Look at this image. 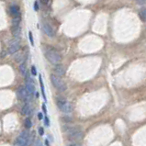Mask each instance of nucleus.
<instances>
[{
    "label": "nucleus",
    "mask_w": 146,
    "mask_h": 146,
    "mask_svg": "<svg viewBox=\"0 0 146 146\" xmlns=\"http://www.w3.org/2000/svg\"><path fill=\"white\" fill-rule=\"evenodd\" d=\"M44 55L46 57V59L51 62L52 64H54V65L59 64L62 61L61 54L53 48H50V47L46 48V50H45V52H44Z\"/></svg>",
    "instance_id": "1"
},
{
    "label": "nucleus",
    "mask_w": 146,
    "mask_h": 146,
    "mask_svg": "<svg viewBox=\"0 0 146 146\" xmlns=\"http://www.w3.org/2000/svg\"><path fill=\"white\" fill-rule=\"evenodd\" d=\"M65 132L67 133V136L69 137V139L74 140V141H79L83 139L84 133L79 129L78 127H67L65 128Z\"/></svg>",
    "instance_id": "2"
},
{
    "label": "nucleus",
    "mask_w": 146,
    "mask_h": 146,
    "mask_svg": "<svg viewBox=\"0 0 146 146\" xmlns=\"http://www.w3.org/2000/svg\"><path fill=\"white\" fill-rule=\"evenodd\" d=\"M51 82L52 86L55 87V88L60 91V92H64L66 90V85L65 83L62 81V79L60 76H57L56 74H51Z\"/></svg>",
    "instance_id": "3"
},
{
    "label": "nucleus",
    "mask_w": 146,
    "mask_h": 146,
    "mask_svg": "<svg viewBox=\"0 0 146 146\" xmlns=\"http://www.w3.org/2000/svg\"><path fill=\"white\" fill-rule=\"evenodd\" d=\"M30 143V134L27 131H23L15 140V146H28Z\"/></svg>",
    "instance_id": "4"
},
{
    "label": "nucleus",
    "mask_w": 146,
    "mask_h": 146,
    "mask_svg": "<svg viewBox=\"0 0 146 146\" xmlns=\"http://www.w3.org/2000/svg\"><path fill=\"white\" fill-rule=\"evenodd\" d=\"M56 104H57V107L59 108V110L64 112V113H71L73 111V107L72 105L67 102L64 98H58L56 99Z\"/></svg>",
    "instance_id": "5"
},
{
    "label": "nucleus",
    "mask_w": 146,
    "mask_h": 146,
    "mask_svg": "<svg viewBox=\"0 0 146 146\" xmlns=\"http://www.w3.org/2000/svg\"><path fill=\"white\" fill-rule=\"evenodd\" d=\"M17 95H18V98L25 103H29L32 100V96L29 94V92L27 91L25 86H20L18 89Z\"/></svg>",
    "instance_id": "6"
},
{
    "label": "nucleus",
    "mask_w": 146,
    "mask_h": 146,
    "mask_svg": "<svg viewBox=\"0 0 146 146\" xmlns=\"http://www.w3.org/2000/svg\"><path fill=\"white\" fill-rule=\"evenodd\" d=\"M20 50V44H19V38H17L13 40L10 41L9 47L7 50V53L9 54H14L16 52H18Z\"/></svg>",
    "instance_id": "7"
},
{
    "label": "nucleus",
    "mask_w": 146,
    "mask_h": 146,
    "mask_svg": "<svg viewBox=\"0 0 146 146\" xmlns=\"http://www.w3.org/2000/svg\"><path fill=\"white\" fill-rule=\"evenodd\" d=\"M25 87H26L29 94L31 95L33 97V95L35 93V86L33 84V81L31 80V78L29 76L28 74H26V86H25Z\"/></svg>",
    "instance_id": "8"
},
{
    "label": "nucleus",
    "mask_w": 146,
    "mask_h": 146,
    "mask_svg": "<svg viewBox=\"0 0 146 146\" xmlns=\"http://www.w3.org/2000/svg\"><path fill=\"white\" fill-rule=\"evenodd\" d=\"M42 30H43L45 34H46L47 36H49V37H54V35H55V31H54V30L52 28L51 25H50L49 23H47V22L43 23Z\"/></svg>",
    "instance_id": "9"
},
{
    "label": "nucleus",
    "mask_w": 146,
    "mask_h": 146,
    "mask_svg": "<svg viewBox=\"0 0 146 146\" xmlns=\"http://www.w3.org/2000/svg\"><path fill=\"white\" fill-rule=\"evenodd\" d=\"M54 73L57 76H64L65 74V67L62 64H56L54 67Z\"/></svg>",
    "instance_id": "10"
},
{
    "label": "nucleus",
    "mask_w": 146,
    "mask_h": 146,
    "mask_svg": "<svg viewBox=\"0 0 146 146\" xmlns=\"http://www.w3.org/2000/svg\"><path fill=\"white\" fill-rule=\"evenodd\" d=\"M9 14L12 18H19V17H20V11L19 7H17L15 5L11 6L9 7Z\"/></svg>",
    "instance_id": "11"
},
{
    "label": "nucleus",
    "mask_w": 146,
    "mask_h": 146,
    "mask_svg": "<svg viewBox=\"0 0 146 146\" xmlns=\"http://www.w3.org/2000/svg\"><path fill=\"white\" fill-rule=\"evenodd\" d=\"M31 112V107L29 103H26L21 108V113L24 116H29Z\"/></svg>",
    "instance_id": "12"
},
{
    "label": "nucleus",
    "mask_w": 146,
    "mask_h": 146,
    "mask_svg": "<svg viewBox=\"0 0 146 146\" xmlns=\"http://www.w3.org/2000/svg\"><path fill=\"white\" fill-rule=\"evenodd\" d=\"M12 34L16 38H19L20 35V27L19 26H12Z\"/></svg>",
    "instance_id": "13"
},
{
    "label": "nucleus",
    "mask_w": 146,
    "mask_h": 146,
    "mask_svg": "<svg viewBox=\"0 0 146 146\" xmlns=\"http://www.w3.org/2000/svg\"><path fill=\"white\" fill-rule=\"evenodd\" d=\"M139 17L143 22H146V7L141 8L139 11Z\"/></svg>",
    "instance_id": "14"
},
{
    "label": "nucleus",
    "mask_w": 146,
    "mask_h": 146,
    "mask_svg": "<svg viewBox=\"0 0 146 146\" xmlns=\"http://www.w3.org/2000/svg\"><path fill=\"white\" fill-rule=\"evenodd\" d=\"M19 72L24 76H26V74H28V72H27V66H26V64H25V62H22V64L19 65Z\"/></svg>",
    "instance_id": "15"
},
{
    "label": "nucleus",
    "mask_w": 146,
    "mask_h": 146,
    "mask_svg": "<svg viewBox=\"0 0 146 146\" xmlns=\"http://www.w3.org/2000/svg\"><path fill=\"white\" fill-rule=\"evenodd\" d=\"M40 83L41 94H42L43 99H44V100H46V95H45V91H44V86H43V82H42V78H41V76H40Z\"/></svg>",
    "instance_id": "16"
},
{
    "label": "nucleus",
    "mask_w": 146,
    "mask_h": 146,
    "mask_svg": "<svg viewBox=\"0 0 146 146\" xmlns=\"http://www.w3.org/2000/svg\"><path fill=\"white\" fill-rule=\"evenodd\" d=\"M15 60H16V62H22L24 60L23 53H21V52H18V53H17V55L15 56Z\"/></svg>",
    "instance_id": "17"
},
{
    "label": "nucleus",
    "mask_w": 146,
    "mask_h": 146,
    "mask_svg": "<svg viewBox=\"0 0 146 146\" xmlns=\"http://www.w3.org/2000/svg\"><path fill=\"white\" fill-rule=\"evenodd\" d=\"M20 20H21L20 17H19V18H13V19H12V26H19Z\"/></svg>",
    "instance_id": "18"
},
{
    "label": "nucleus",
    "mask_w": 146,
    "mask_h": 146,
    "mask_svg": "<svg viewBox=\"0 0 146 146\" xmlns=\"http://www.w3.org/2000/svg\"><path fill=\"white\" fill-rule=\"evenodd\" d=\"M24 124H25V127H26L27 129H31V126H32V122H31V119H26V120H25V122H24Z\"/></svg>",
    "instance_id": "19"
},
{
    "label": "nucleus",
    "mask_w": 146,
    "mask_h": 146,
    "mask_svg": "<svg viewBox=\"0 0 146 146\" xmlns=\"http://www.w3.org/2000/svg\"><path fill=\"white\" fill-rule=\"evenodd\" d=\"M29 39H30V42L31 43L32 46H34V40H33V36H32L31 31L29 32Z\"/></svg>",
    "instance_id": "20"
},
{
    "label": "nucleus",
    "mask_w": 146,
    "mask_h": 146,
    "mask_svg": "<svg viewBox=\"0 0 146 146\" xmlns=\"http://www.w3.org/2000/svg\"><path fill=\"white\" fill-rule=\"evenodd\" d=\"M135 1L138 5H145L146 4V0H135Z\"/></svg>",
    "instance_id": "21"
},
{
    "label": "nucleus",
    "mask_w": 146,
    "mask_h": 146,
    "mask_svg": "<svg viewBox=\"0 0 146 146\" xmlns=\"http://www.w3.org/2000/svg\"><path fill=\"white\" fill-rule=\"evenodd\" d=\"M32 146H42V143H41V141L40 140H38V141H36L34 143H33Z\"/></svg>",
    "instance_id": "22"
},
{
    "label": "nucleus",
    "mask_w": 146,
    "mask_h": 146,
    "mask_svg": "<svg viewBox=\"0 0 146 146\" xmlns=\"http://www.w3.org/2000/svg\"><path fill=\"white\" fill-rule=\"evenodd\" d=\"M39 3H38V1H35L34 2V10L35 11H38L39 10Z\"/></svg>",
    "instance_id": "23"
},
{
    "label": "nucleus",
    "mask_w": 146,
    "mask_h": 146,
    "mask_svg": "<svg viewBox=\"0 0 146 146\" xmlns=\"http://www.w3.org/2000/svg\"><path fill=\"white\" fill-rule=\"evenodd\" d=\"M44 124L46 125L47 127H48V126H50V121H49V119H48V117H47V116L44 118Z\"/></svg>",
    "instance_id": "24"
},
{
    "label": "nucleus",
    "mask_w": 146,
    "mask_h": 146,
    "mask_svg": "<svg viewBox=\"0 0 146 146\" xmlns=\"http://www.w3.org/2000/svg\"><path fill=\"white\" fill-rule=\"evenodd\" d=\"M31 74H32V76H36V74H37L35 66H31Z\"/></svg>",
    "instance_id": "25"
},
{
    "label": "nucleus",
    "mask_w": 146,
    "mask_h": 146,
    "mask_svg": "<svg viewBox=\"0 0 146 146\" xmlns=\"http://www.w3.org/2000/svg\"><path fill=\"white\" fill-rule=\"evenodd\" d=\"M67 146H82L80 143H76V141H74V143H69Z\"/></svg>",
    "instance_id": "26"
},
{
    "label": "nucleus",
    "mask_w": 146,
    "mask_h": 146,
    "mask_svg": "<svg viewBox=\"0 0 146 146\" xmlns=\"http://www.w3.org/2000/svg\"><path fill=\"white\" fill-rule=\"evenodd\" d=\"M39 133H40V136H42V135H43V133H44V131H43V128H39Z\"/></svg>",
    "instance_id": "27"
},
{
    "label": "nucleus",
    "mask_w": 146,
    "mask_h": 146,
    "mask_svg": "<svg viewBox=\"0 0 146 146\" xmlns=\"http://www.w3.org/2000/svg\"><path fill=\"white\" fill-rule=\"evenodd\" d=\"M42 110H43V112L45 114H47V110H46V106H45V104L42 105Z\"/></svg>",
    "instance_id": "28"
},
{
    "label": "nucleus",
    "mask_w": 146,
    "mask_h": 146,
    "mask_svg": "<svg viewBox=\"0 0 146 146\" xmlns=\"http://www.w3.org/2000/svg\"><path fill=\"white\" fill-rule=\"evenodd\" d=\"M40 1L43 4V5H47L48 2H49V0H40Z\"/></svg>",
    "instance_id": "29"
},
{
    "label": "nucleus",
    "mask_w": 146,
    "mask_h": 146,
    "mask_svg": "<svg viewBox=\"0 0 146 146\" xmlns=\"http://www.w3.org/2000/svg\"><path fill=\"white\" fill-rule=\"evenodd\" d=\"M38 118H39V119H42V113H39Z\"/></svg>",
    "instance_id": "30"
},
{
    "label": "nucleus",
    "mask_w": 146,
    "mask_h": 146,
    "mask_svg": "<svg viewBox=\"0 0 146 146\" xmlns=\"http://www.w3.org/2000/svg\"><path fill=\"white\" fill-rule=\"evenodd\" d=\"M45 143L47 144V146H49V143H48V141H45Z\"/></svg>",
    "instance_id": "31"
}]
</instances>
